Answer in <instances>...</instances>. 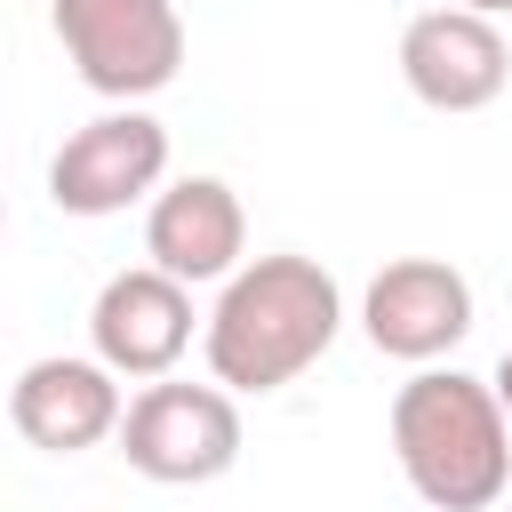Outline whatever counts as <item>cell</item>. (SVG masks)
Instances as JSON below:
<instances>
[{
  "mask_svg": "<svg viewBox=\"0 0 512 512\" xmlns=\"http://www.w3.org/2000/svg\"><path fill=\"white\" fill-rule=\"evenodd\" d=\"M88 344H96V360L104 368H120V376H168L184 352H192V288L176 280V272H160V264H128V272H112L104 288H96V304H88Z\"/></svg>",
  "mask_w": 512,
  "mask_h": 512,
  "instance_id": "obj_8",
  "label": "cell"
},
{
  "mask_svg": "<svg viewBox=\"0 0 512 512\" xmlns=\"http://www.w3.org/2000/svg\"><path fill=\"white\" fill-rule=\"evenodd\" d=\"M456 8H480V16H512V0H456Z\"/></svg>",
  "mask_w": 512,
  "mask_h": 512,
  "instance_id": "obj_12",
  "label": "cell"
},
{
  "mask_svg": "<svg viewBox=\"0 0 512 512\" xmlns=\"http://www.w3.org/2000/svg\"><path fill=\"white\" fill-rule=\"evenodd\" d=\"M360 328L384 360L432 368L440 352H456L472 336V280L440 256H392L360 296Z\"/></svg>",
  "mask_w": 512,
  "mask_h": 512,
  "instance_id": "obj_6",
  "label": "cell"
},
{
  "mask_svg": "<svg viewBox=\"0 0 512 512\" xmlns=\"http://www.w3.org/2000/svg\"><path fill=\"white\" fill-rule=\"evenodd\" d=\"M392 456L432 512H488L512 488V408L464 368H416L392 392Z\"/></svg>",
  "mask_w": 512,
  "mask_h": 512,
  "instance_id": "obj_2",
  "label": "cell"
},
{
  "mask_svg": "<svg viewBox=\"0 0 512 512\" xmlns=\"http://www.w3.org/2000/svg\"><path fill=\"white\" fill-rule=\"evenodd\" d=\"M488 384H496V400H504V408H512V352H504V360H496V376H488Z\"/></svg>",
  "mask_w": 512,
  "mask_h": 512,
  "instance_id": "obj_11",
  "label": "cell"
},
{
  "mask_svg": "<svg viewBox=\"0 0 512 512\" xmlns=\"http://www.w3.org/2000/svg\"><path fill=\"white\" fill-rule=\"evenodd\" d=\"M120 456L160 488H200L240 464V400L224 384H168L152 376L120 416Z\"/></svg>",
  "mask_w": 512,
  "mask_h": 512,
  "instance_id": "obj_4",
  "label": "cell"
},
{
  "mask_svg": "<svg viewBox=\"0 0 512 512\" xmlns=\"http://www.w3.org/2000/svg\"><path fill=\"white\" fill-rule=\"evenodd\" d=\"M160 176H168V128L120 104L64 136V152L48 160V200L64 216H120L144 192H160Z\"/></svg>",
  "mask_w": 512,
  "mask_h": 512,
  "instance_id": "obj_5",
  "label": "cell"
},
{
  "mask_svg": "<svg viewBox=\"0 0 512 512\" xmlns=\"http://www.w3.org/2000/svg\"><path fill=\"white\" fill-rule=\"evenodd\" d=\"M400 80H408V96L432 104V112H480V104L504 96L512 48H504L496 16L448 0V8H424V16L400 32Z\"/></svg>",
  "mask_w": 512,
  "mask_h": 512,
  "instance_id": "obj_7",
  "label": "cell"
},
{
  "mask_svg": "<svg viewBox=\"0 0 512 512\" xmlns=\"http://www.w3.org/2000/svg\"><path fill=\"white\" fill-rule=\"evenodd\" d=\"M48 16H56L72 72L112 104H144L184 72L176 0H48Z\"/></svg>",
  "mask_w": 512,
  "mask_h": 512,
  "instance_id": "obj_3",
  "label": "cell"
},
{
  "mask_svg": "<svg viewBox=\"0 0 512 512\" xmlns=\"http://www.w3.org/2000/svg\"><path fill=\"white\" fill-rule=\"evenodd\" d=\"M144 256L160 272H176L184 288L200 280H232L248 256V208L224 176H176L168 192H152L144 208Z\"/></svg>",
  "mask_w": 512,
  "mask_h": 512,
  "instance_id": "obj_10",
  "label": "cell"
},
{
  "mask_svg": "<svg viewBox=\"0 0 512 512\" xmlns=\"http://www.w3.org/2000/svg\"><path fill=\"white\" fill-rule=\"evenodd\" d=\"M120 416H128L120 368H104V360L48 352V360H32V368L8 384V424H16L32 448H48V456H80V448H96V440H120Z\"/></svg>",
  "mask_w": 512,
  "mask_h": 512,
  "instance_id": "obj_9",
  "label": "cell"
},
{
  "mask_svg": "<svg viewBox=\"0 0 512 512\" xmlns=\"http://www.w3.org/2000/svg\"><path fill=\"white\" fill-rule=\"evenodd\" d=\"M344 328V288L312 256H256L224 280L200 352L224 392H280L296 384Z\"/></svg>",
  "mask_w": 512,
  "mask_h": 512,
  "instance_id": "obj_1",
  "label": "cell"
}]
</instances>
